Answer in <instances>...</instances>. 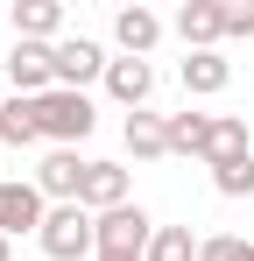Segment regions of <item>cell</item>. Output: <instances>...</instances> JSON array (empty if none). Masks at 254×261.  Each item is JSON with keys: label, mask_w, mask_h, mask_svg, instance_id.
I'll use <instances>...</instances> for the list:
<instances>
[{"label": "cell", "mask_w": 254, "mask_h": 261, "mask_svg": "<svg viewBox=\"0 0 254 261\" xmlns=\"http://www.w3.org/2000/svg\"><path fill=\"white\" fill-rule=\"evenodd\" d=\"M212 191H219V198H254V155L226 163V170H212Z\"/></svg>", "instance_id": "d6986e66"}, {"label": "cell", "mask_w": 254, "mask_h": 261, "mask_svg": "<svg viewBox=\"0 0 254 261\" xmlns=\"http://www.w3.org/2000/svg\"><path fill=\"white\" fill-rule=\"evenodd\" d=\"M106 64H113V57L92 43V36H64V43L49 49V71H57V85H64V92H85L92 78H106Z\"/></svg>", "instance_id": "277c9868"}, {"label": "cell", "mask_w": 254, "mask_h": 261, "mask_svg": "<svg viewBox=\"0 0 254 261\" xmlns=\"http://www.w3.org/2000/svg\"><path fill=\"white\" fill-rule=\"evenodd\" d=\"M78 205H85L92 219H99V212H120V205H127V170H120V163H92Z\"/></svg>", "instance_id": "5bb4252c"}, {"label": "cell", "mask_w": 254, "mask_h": 261, "mask_svg": "<svg viewBox=\"0 0 254 261\" xmlns=\"http://www.w3.org/2000/svg\"><path fill=\"white\" fill-rule=\"evenodd\" d=\"M7 21H14V43H64V7L57 0H14Z\"/></svg>", "instance_id": "30bf717a"}, {"label": "cell", "mask_w": 254, "mask_h": 261, "mask_svg": "<svg viewBox=\"0 0 254 261\" xmlns=\"http://www.w3.org/2000/svg\"><path fill=\"white\" fill-rule=\"evenodd\" d=\"M49 49H57V43H14L7 57H0V64H7V78H14V99H42V92H57Z\"/></svg>", "instance_id": "5b68a950"}, {"label": "cell", "mask_w": 254, "mask_h": 261, "mask_svg": "<svg viewBox=\"0 0 254 261\" xmlns=\"http://www.w3.org/2000/svg\"><path fill=\"white\" fill-rule=\"evenodd\" d=\"M85 170H92V163H85L78 148H49V155H42V170H36V191L49 198V205H78Z\"/></svg>", "instance_id": "8992f818"}, {"label": "cell", "mask_w": 254, "mask_h": 261, "mask_svg": "<svg viewBox=\"0 0 254 261\" xmlns=\"http://www.w3.org/2000/svg\"><path fill=\"white\" fill-rule=\"evenodd\" d=\"M113 43H120V57H148V49L163 43V14L141 7V0L120 7V14H113Z\"/></svg>", "instance_id": "8fae6325"}, {"label": "cell", "mask_w": 254, "mask_h": 261, "mask_svg": "<svg viewBox=\"0 0 254 261\" xmlns=\"http://www.w3.org/2000/svg\"><path fill=\"white\" fill-rule=\"evenodd\" d=\"M92 261H148V254H113V247H99Z\"/></svg>", "instance_id": "7402d4cb"}, {"label": "cell", "mask_w": 254, "mask_h": 261, "mask_svg": "<svg viewBox=\"0 0 254 261\" xmlns=\"http://www.w3.org/2000/svg\"><path fill=\"white\" fill-rule=\"evenodd\" d=\"M36 247H42L49 261H85V254H99V219L85 212V205H49Z\"/></svg>", "instance_id": "6da1fadb"}, {"label": "cell", "mask_w": 254, "mask_h": 261, "mask_svg": "<svg viewBox=\"0 0 254 261\" xmlns=\"http://www.w3.org/2000/svg\"><path fill=\"white\" fill-rule=\"evenodd\" d=\"M36 120H42V141H57V148H78L85 134L99 127V106L85 99V92H42L36 99Z\"/></svg>", "instance_id": "7a4b0ae2"}, {"label": "cell", "mask_w": 254, "mask_h": 261, "mask_svg": "<svg viewBox=\"0 0 254 261\" xmlns=\"http://www.w3.org/2000/svg\"><path fill=\"white\" fill-rule=\"evenodd\" d=\"M205 127H212V113H169V155H198Z\"/></svg>", "instance_id": "ac0fdd59"}, {"label": "cell", "mask_w": 254, "mask_h": 261, "mask_svg": "<svg viewBox=\"0 0 254 261\" xmlns=\"http://www.w3.org/2000/svg\"><path fill=\"white\" fill-rule=\"evenodd\" d=\"M205 240H191V226H156V240H148V261H198Z\"/></svg>", "instance_id": "e0dca14e"}, {"label": "cell", "mask_w": 254, "mask_h": 261, "mask_svg": "<svg viewBox=\"0 0 254 261\" xmlns=\"http://www.w3.org/2000/svg\"><path fill=\"white\" fill-rule=\"evenodd\" d=\"M198 261H254V240H240V233H212L205 247H198Z\"/></svg>", "instance_id": "ffe728a7"}, {"label": "cell", "mask_w": 254, "mask_h": 261, "mask_svg": "<svg viewBox=\"0 0 254 261\" xmlns=\"http://www.w3.org/2000/svg\"><path fill=\"white\" fill-rule=\"evenodd\" d=\"M169 29L184 36V49H219L226 43V0H184Z\"/></svg>", "instance_id": "52a82bcc"}, {"label": "cell", "mask_w": 254, "mask_h": 261, "mask_svg": "<svg viewBox=\"0 0 254 261\" xmlns=\"http://www.w3.org/2000/svg\"><path fill=\"white\" fill-rule=\"evenodd\" d=\"M42 120H36V99H7L0 106V148H36Z\"/></svg>", "instance_id": "2e32d148"}, {"label": "cell", "mask_w": 254, "mask_h": 261, "mask_svg": "<svg viewBox=\"0 0 254 261\" xmlns=\"http://www.w3.org/2000/svg\"><path fill=\"white\" fill-rule=\"evenodd\" d=\"M148 240H156V219L141 212V205L99 212V247H113V254H148Z\"/></svg>", "instance_id": "ba28073f"}, {"label": "cell", "mask_w": 254, "mask_h": 261, "mask_svg": "<svg viewBox=\"0 0 254 261\" xmlns=\"http://www.w3.org/2000/svg\"><path fill=\"white\" fill-rule=\"evenodd\" d=\"M226 36H254V0H226Z\"/></svg>", "instance_id": "44dd1931"}, {"label": "cell", "mask_w": 254, "mask_h": 261, "mask_svg": "<svg viewBox=\"0 0 254 261\" xmlns=\"http://www.w3.org/2000/svg\"><path fill=\"white\" fill-rule=\"evenodd\" d=\"M0 261H14V240H7V233H0Z\"/></svg>", "instance_id": "603a6c76"}, {"label": "cell", "mask_w": 254, "mask_h": 261, "mask_svg": "<svg viewBox=\"0 0 254 261\" xmlns=\"http://www.w3.org/2000/svg\"><path fill=\"white\" fill-rule=\"evenodd\" d=\"M127 155H141V163H163L169 155V120L163 113H127Z\"/></svg>", "instance_id": "9a60e30c"}, {"label": "cell", "mask_w": 254, "mask_h": 261, "mask_svg": "<svg viewBox=\"0 0 254 261\" xmlns=\"http://www.w3.org/2000/svg\"><path fill=\"white\" fill-rule=\"evenodd\" d=\"M49 219V198L36 191V176H0V233L21 240V233H42Z\"/></svg>", "instance_id": "3957f363"}, {"label": "cell", "mask_w": 254, "mask_h": 261, "mask_svg": "<svg viewBox=\"0 0 254 261\" xmlns=\"http://www.w3.org/2000/svg\"><path fill=\"white\" fill-rule=\"evenodd\" d=\"M106 92L120 99L127 113H141V106H148V92H156V71H148V57H113V64H106Z\"/></svg>", "instance_id": "7c38bea8"}, {"label": "cell", "mask_w": 254, "mask_h": 261, "mask_svg": "<svg viewBox=\"0 0 254 261\" xmlns=\"http://www.w3.org/2000/svg\"><path fill=\"white\" fill-rule=\"evenodd\" d=\"M240 155H254L247 148V120H240V113H212L198 163H205V170H226V163H240Z\"/></svg>", "instance_id": "9c48e42d"}, {"label": "cell", "mask_w": 254, "mask_h": 261, "mask_svg": "<svg viewBox=\"0 0 254 261\" xmlns=\"http://www.w3.org/2000/svg\"><path fill=\"white\" fill-rule=\"evenodd\" d=\"M0 155H7V148H0Z\"/></svg>", "instance_id": "cb8c5ba5"}, {"label": "cell", "mask_w": 254, "mask_h": 261, "mask_svg": "<svg viewBox=\"0 0 254 261\" xmlns=\"http://www.w3.org/2000/svg\"><path fill=\"white\" fill-rule=\"evenodd\" d=\"M176 78H184V92H191V99H212V92L233 85V57H219V49H191Z\"/></svg>", "instance_id": "4fadbf2b"}]
</instances>
